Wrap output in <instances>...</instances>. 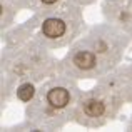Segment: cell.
<instances>
[{"label":"cell","mask_w":132,"mask_h":132,"mask_svg":"<svg viewBox=\"0 0 132 132\" xmlns=\"http://www.w3.org/2000/svg\"><path fill=\"white\" fill-rule=\"evenodd\" d=\"M44 35L48 37V39H57V37H62L65 32V23L62 22L60 19H47L42 25Z\"/></svg>","instance_id":"1"},{"label":"cell","mask_w":132,"mask_h":132,"mask_svg":"<svg viewBox=\"0 0 132 132\" xmlns=\"http://www.w3.org/2000/svg\"><path fill=\"white\" fill-rule=\"evenodd\" d=\"M104 110H105V107H104V104L100 102V100H89V102H85V105H84V112L87 114V116H90V117L102 116Z\"/></svg>","instance_id":"4"},{"label":"cell","mask_w":132,"mask_h":132,"mask_svg":"<svg viewBox=\"0 0 132 132\" xmlns=\"http://www.w3.org/2000/svg\"><path fill=\"white\" fill-rule=\"evenodd\" d=\"M74 64L77 65L79 69L87 70V69H92L94 65H95V57H94V54H90V52H77L75 57H74Z\"/></svg>","instance_id":"3"},{"label":"cell","mask_w":132,"mask_h":132,"mask_svg":"<svg viewBox=\"0 0 132 132\" xmlns=\"http://www.w3.org/2000/svg\"><path fill=\"white\" fill-rule=\"evenodd\" d=\"M34 94H35V89H34L32 84H23L22 87L17 90V95H19V99L23 100V102L30 100V99L34 97Z\"/></svg>","instance_id":"5"},{"label":"cell","mask_w":132,"mask_h":132,"mask_svg":"<svg viewBox=\"0 0 132 132\" xmlns=\"http://www.w3.org/2000/svg\"><path fill=\"white\" fill-rule=\"evenodd\" d=\"M69 99H70L69 92L65 89H62V87H55V89H52L50 92L47 94L48 104H50L52 107H57V109H62V107L67 105Z\"/></svg>","instance_id":"2"},{"label":"cell","mask_w":132,"mask_h":132,"mask_svg":"<svg viewBox=\"0 0 132 132\" xmlns=\"http://www.w3.org/2000/svg\"><path fill=\"white\" fill-rule=\"evenodd\" d=\"M42 2H44V3H48V5H50V3H55L57 0H42Z\"/></svg>","instance_id":"6"}]
</instances>
